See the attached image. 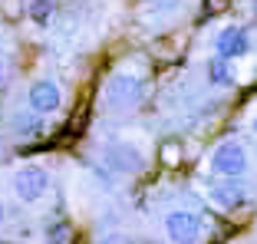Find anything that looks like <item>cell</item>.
Returning a JSON list of instances; mask_svg holds the SVG:
<instances>
[{"label": "cell", "mask_w": 257, "mask_h": 244, "mask_svg": "<svg viewBox=\"0 0 257 244\" xmlns=\"http://www.w3.org/2000/svg\"><path fill=\"white\" fill-rule=\"evenodd\" d=\"M145 96H149V83H145V73L132 66H119L112 69L99 89V112L122 119V115H132L142 109Z\"/></svg>", "instance_id": "1"}, {"label": "cell", "mask_w": 257, "mask_h": 244, "mask_svg": "<svg viewBox=\"0 0 257 244\" xmlns=\"http://www.w3.org/2000/svg\"><path fill=\"white\" fill-rule=\"evenodd\" d=\"M208 172L214 178H244L250 172V149L244 139H221L208 155Z\"/></svg>", "instance_id": "2"}, {"label": "cell", "mask_w": 257, "mask_h": 244, "mask_svg": "<svg viewBox=\"0 0 257 244\" xmlns=\"http://www.w3.org/2000/svg\"><path fill=\"white\" fill-rule=\"evenodd\" d=\"M162 228H165V237L172 244H201L204 241V214L195 211V208H185V205H175L165 211L162 218Z\"/></svg>", "instance_id": "3"}, {"label": "cell", "mask_w": 257, "mask_h": 244, "mask_svg": "<svg viewBox=\"0 0 257 244\" xmlns=\"http://www.w3.org/2000/svg\"><path fill=\"white\" fill-rule=\"evenodd\" d=\"M10 188H14V195L23 205H40L50 195V188H53V178H50V172L43 165L23 162V165L14 168V175H10Z\"/></svg>", "instance_id": "4"}, {"label": "cell", "mask_w": 257, "mask_h": 244, "mask_svg": "<svg viewBox=\"0 0 257 244\" xmlns=\"http://www.w3.org/2000/svg\"><path fill=\"white\" fill-rule=\"evenodd\" d=\"M23 106L30 109L33 115H40V119H50V115H56L63 109V89L56 79L50 76H40L30 83V89H27V102Z\"/></svg>", "instance_id": "5"}, {"label": "cell", "mask_w": 257, "mask_h": 244, "mask_svg": "<svg viewBox=\"0 0 257 244\" xmlns=\"http://www.w3.org/2000/svg\"><path fill=\"white\" fill-rule=\"evenodd\" d=\"M102 162H106V168H112V172H119V175H139V172L145 168V152L136 142L119 139V142L102 145Z\"/></svg>", "instance_id": "6"}, {"label": "cell", "mask_w": 257, "mask_h": 244, "mask_svg": "<svg viewBox=\"0 0 257 244\" xmlns=\"http://www.w3.org/2000/svg\"><path fill=\"white\" fill-rule=\"evenodd\" d=\"M208 198L214 208H224V211H237L241 205H247L250 188L244 185V178H218L208 188Z\"/></svg>", "instance_id": "7"}, {"label": "cell", "mask_w": 257, "mask_h": 244, "mask_svg": "<svg viewBox=\"0 0 257 244\" xmlns=\"http://www.w3.org/2000/svg\"><path fill=\"white\" fill-rule=\"evenodd\" d=\"M250 50V37L244 27H224V30L214 37V53H218V60H241L244 53Z\"/></svg>", "instance_id": "8"}, {"label": "cell", "mask_w": 257, "mask_h": 244, "mask_svg": "<svg viewBox=\"0 0 257 244\" xmlns=\"http://www.w3.org/2000/svg\"><path fill=\"white\" fill-rule=\"evenodd\" d=\"M43 122L46 119L33 115L27 106H20V109H14V112H10V129H7V136H14V139H37L40 132H43Z\"/></svg>", "instance_id": "9"}, {"label": "cell", "mask_w": 257, "mask_h": 244, "mask_svg": "<svg viewBox=\"0 0 257 244\" xmlns=\"http://www.w3.org/2000/svg\"><path fill=\"white\" fill-rule=\"evenodd\" d=\"M208 79H211L214 86H221V89H227V86H234V69H231L227 60H218V56H214V60L208 63Z\"/></svg>", "instance_id": "10"}, {"label": "cell", "mask_w": 257, "mask_h": 244, "mask_svg": "<svg viewBox=\"0 0 257 244\" xmlns=\"http://www.w3.org/2000/svg\"><path fill=\"white\" fill-rule=\"evenodd\" d=\"M10 76H14V60H10V50L0 43V92L10 86Z\"/></svg>", "instance_id": "11"}, {"label": "cell", "mask_w": 257, "mask_h": 244, "mask_svg": "<svg viewBox=\"0 0 257 244\" xmlns=\"http://www.w3.org/2000/svg\"><path fill=\"white\" fill-rule=\"evenodd\" d=\"M53 7H56V0H33L30 14H33V20H37V23H46V20H50V14H53Z\"/></svg>", "instance_id": "12"}, {"label": "cell", "mask_w": 257, "mask_h": 244, "mask_svg": "<svg viewBox=\"0 0 257 244\" xmlns=\"http://www.w3.org/2000/svg\"><path fill=\"white\" fill-rule=\"evenodd\" d=\"M96 244H136V237L125 234V231H106V234H99Z\"/></svg>", "instance_id": "13"}, {"label": "cell", "mask_w": 257, "mask_h": 244, "mask_svg": "<svg viewBox=\"0 0 257 244\" xmlns=\"http://www.w3.org/2000/svg\"><path fill=\"white\" fill-rule=\"evenodd\" d=\"M149 4L159 10V14H172V10H178V4H182V0H149Z\"/></svg>", "instance_id": "14"}, {"label": "cell", "mask_w": 257, "mask_h": 244, "mask_svg": "<svg viewBox=\"0 0 257 244\" xmlns=\"http://www.w3.org/2000/svg\"><path fill=\"white\" fill-rule=\"evenodd\" d=\"M7 224V205H4V198H0V228Z\"/></svg>", "instance_id": "15"}, {"label": "cell", "mask_w": 257, "mask_h": 244, "mask_svg": "<svg viewBox=\"0 0 257 244\" xmlns=\"http://www.w3.org/2000/svg\"><path fill=\"white\" fill-rule=\"evenodd\" d=\"M4 149H7V136L0 132V155H4Z\"/></svg>", "instance_id": "16"}]
</instances>
